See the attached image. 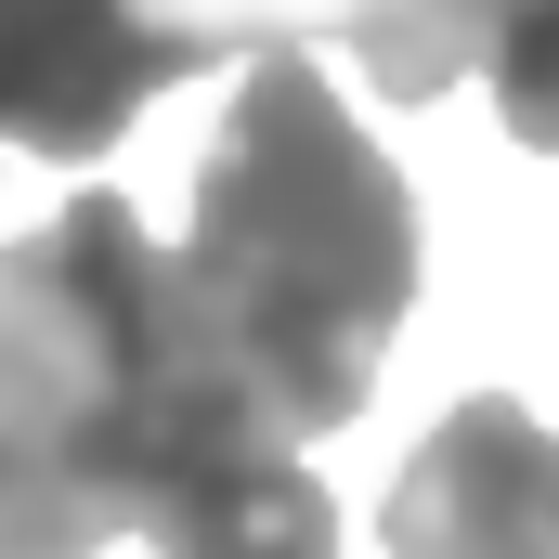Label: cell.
<instances>
[{
    "mask_svg": "<svg viewBox=\"0 0 559 559\" xmlns=\"http://www.w3.org/2000/svg\"><path fill=\"white\" fill-rule=\"evenodd\" d=\"M417 312V195L274 39L235 79V118L195 156L182 248H156V468L182 455H299L365 417L378 352ZM143 508V495H131Z\"/></svg>",
    "mask_w": 559,
    "mask_h": 559,
    "instance_id": "obj_1",
    "label": "cell"
},
{
    "mask_svg": "<svg viewBox=\"0 0 559 559\" xmlns=\"http://www.w3.org/2000/svg\"><path fill=\"white\" fill-rule=\"evenodd\" d=\"M156 455V235L131 195H66V222L0 248V468L79 481L131 534Z\"/></svg>",
    "mask_w": 559,
    "mask_h": 559,
    "instance_id": "obj_2",
    "label": "cell"
},
{
    "mask_svg": "<svg viewBox=\"0 0 559 559\" xmlns=\"http://www.w3.org/2000/svg\"><path fill=\"white\" fill-rule=\"evenodd\" d=\"M169 79H195V52L143 0H0V156L105 169Z\"/></svg>",
    "mask_w": 559,
    "mask_h": 559,
    "instance_id": "obj_3",
    "label": "cell"
},
{
    "mask_svg": "<svg viewBox=\"0 0 559 559\" xmlns=\"http://www.w3.org/2000/svg\"><path fill=\"white\" fill-rule=\"evenodd\" d=\"M378 547L391 559H559V429H534L508 391H468L404 455Z\"/></svg>",
    "mask_w": 559,
    "mask_h": 559,
    "instance_id": "obj_4",
    "label": "cell"
},
{
    "mask_svg": "<svg viewBox=\"0 0 559 559\" xmlns=\"http://www.w3.org/2000/svg\"><path fill=\"white\" fill-rule=\"evenodd\" d=\"M131 534L156 559H338V495L274 442L261 455H182L143 481Z\"/></svg>",
    "mask_w": 559,
    "mask_h": 559,
    "instance_id": "obj_5",
    "label": "cell"
},
{
    "mask_svg": "<svg viewBox=\"0 0 559 559\" xmlns=\"http://www.w3.org/2000/svg\"><path fill=\"white\" fill-rule=\"evenodd\" d=\"M143 13H156L195 66H248V52H274V39H299V52H312V39H352L378 0H143Z\"/></svg>",
    "mask_w": 559,
    "mask_h": 559,
    "instance_id": "obj_6",
    "label": "cell"
},
{
    "mask_svg": "<svg viewBox=\"0 0 559 559\" xmlns=\"http://www.w3.org/2000/svg\"><path fill=\"white\" fill-rule=\"evenodd\" d=\"M468 79H495L508 143L559 156V0H495V13H481V66H468Z\"/></svg>",
    "mask_w": 559,
    "mask_h": 559,
    "instance_id": "obj_7",
    "label": "cell"
},
{
    "mask_svg": "<svg viewBox=\"0 0 559 559\" xmlns=\"http://www.w3.org/2000/svg\"><path fill=\"white\" fill-rule=\"evenodd\" d=\"M105 547H118V508L105 495L0 468V559H105Z\"/></svg>",
    "mask_w": 559,
    "mask_h": 559,
    "instance_id": "obj_8",
    "label": "cell"
}]
</instances>
